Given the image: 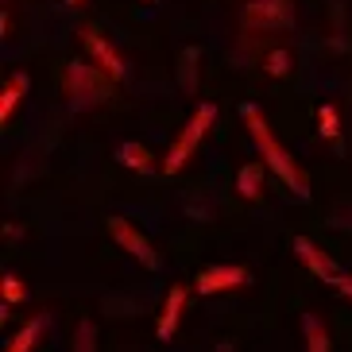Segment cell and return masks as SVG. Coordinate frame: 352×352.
I'll list each match as a JSON object with an SVG mask.
<instances>
[{
  "mask_svg": "<svg viewBox=\"0 0 352 352\" xmlns=\"http://www.w3.org/2000/svg\"><path fill=\"white\" fill-rule=\"evenodd\" d=\"M240 116H244V124H248L252 140H256V147H259V155H263V163H267V170L279 178V182L294 197H298V201H310V178H306V170H302V166L287 155V147L271 135L263 113H259L256 104H244V109H240Z\"/></svg>",
  "mask_w": 352,
  "mask_h": 352,
  "instance_id": "obj_1",
  "label": "cell"
},
{
  "mask_svg": "<svg viewBox=\"0 0 352 352\" xmlns=\"http://www.w3.org/2000/svg\"><path fill=\"white\" fill-rule=\"evenodd\" d=\"M213 120H217V104H213V101H201V104L194 109V116L186 120L182 135H178L175 144H170V151H166V159H163V170H166V175H178V170L186 166V159L194 155V147L206 140V132L213 128Z\"/></svg>",
  "mask_w": 352,
  "mask_h": 352,
  "instance_id": "obj_2",
  "label": "cell"
},
{
  "mask_svg": "<svg viewBox=\"0 0 352 352\" xmlns=\"http://www.w3.org/2000/svg\"><path fill=\"white\" fill-rule=\"evenodd\" d=\"M104 78H109V74H97L94 66H85V63L66 66V89H70V97H74V109H94L104 97V89H109Z\"/></svg>",
  "mask_w": 352,
  "mask_h": 352,
  "instance_id": "obj_3",
  "label": "cell"
},
{
  "mask_svg": "<svg viewBox=\"0 0 352 352\" xmlns=\"http://www.w3.org/2000/svg\"><path fill=\"white\" fill-rule=\"evenodd\" d=\"M240 20H244V32H252V28H263V32L294 28V4L290 0H248Z\"/></svg>",
  "mask_w": 352,
  "mask_h": 352,
  "instance_id": "obj_4",
  "label": "cell"
},
{
  "mask_svg": "<svg viewBox=\"0 0 352 352\" xmlns=\"http://www.w3.org/2000/svg\"><path fill=\"white\" fill-rule=\"evenodd\" d=\"M109 232H113V240L120 244V248L128 252V256H135L140 263H144L147 271H159L163 267V259H159V252L151 248V240L140 232V228H132L124 217H109Z\"/></svg>",
  "mask_w": 352,
  "mask_h": 352,
  "instance_id": "obj_5",
  "label": "cell"
},
{
  "mask_svg": "<svg viewBox=\"0 0 352 352\" xmlns=\"http://www.w3.org/2000/svg\"><path fill=\"white\" fill-rule=\"evenodd\" d=\"M240 287H248V271L240 263H213V267L197 271V279H194V290L201 298L221 294V290H240Z\"/></svg>",
  "mask_w": 352,
  "mask_h": 352,
  "instance_id": "obj_6",
  "label": "cell"
},
{
  "mask_svg": "<svg viewBox=\"0 0 352 352\" xmlns=\"http://www.w3.org/2000/svg\"><path fill=\"white\" fill-rule=\"evenodd\" d=\"M290 248H294V256H298L302 263H306V267H310L321 283H329V287L337 283L341 267H337V263H333V259L325 256V252H318V244H314L310 236H294V240H290Z\"/></svg>",
  "mask_w": 352,
  "mask_h": 352,
  "instance_id": "obj_7",
  "label": "cell"
},
{
  "mask_svg": "<svg viewBox=\"0 0 352 352\" xmlns=\"http://www.w3.org/2000/svg\"><path fill=\"white\" fill-rule=\"evenodd\" d=\"M82 39H85V47H89V54L101 63V74H109L113 82H120V78H124V63H120V54H116L113 47H109V43H104L101 35L94 32V28H85Z\"/></svg>",
  "mask_w": 352,
  "mask_h": 352,
  "instance_id": "obj_8",
  "label": "cell"
},
{
  "mask_svg": "<svg viewBox=\"0 0 352 352\" xmlns=\"http://www.w3.org/2000/svg\"><path fill=\"white\" fill-rule=\"evenodd\" d=\"M182 306H186V287H170V294H166L163 302V314H159V341H170L178 329V318H182Z\"/></svg>",
  "mask_w": 352,
  "mask_h": 352,
  "instance_id": "obj_9",
  "label": "cell"
},
{
  "mask_svg": "<svg viewBox=\"0 0 352 352\" xmlns=\"http://www.w3.org/2000/svg\"><path fill=\"white\" fill-rule=\"evenodd\" d=\"M47 325H51V318H47V314H35V318L28 321V325H23V329L8 341V349H4V352H32L35 341L43 337V329H47Z\"/></svg>",
  "mask_w": 352,
  "mask_h": 352,
  "instance_id": "obj_10",
  "label": "cell"
},
{
  "mask_svg": "<svg viewBox=\"0 0 352 352\" xmlns=\"http://www.w3.org/2000/svg\"><path fill=\"white\" fill-rule=\"evenodd\" d=\"M116 163H120V166H132V170H140V175L155 170V163H151V151H147L144 144H135V140H128V144L116 147Z\"/></svg>",
  "mask_w": 352,
  "mask_h": 352,
  "instance_id": "obj_11",
  "label": "cell"
},
{
  "mask_svg": "<svg viewBox=\"0 0 352 352\" xmlns=\"http://www.w3.org/2000/svg\"><path fill=\"white\" fill-rule=\"evenodd\" d=\"M263 166L267 163H244L236 175V194L248 197V201H256L259 190H263Z\"/></svg>",
  "mask_w": 352,
  "mask_h": 352,
  "instance_id": "obj_12",
  "label": "cell"
},
{
  "mask_svg": "<svg viewBox=\"0 0 352 352\" xmlns=\"http://www.w3.org/2000/svg\"><path fill=\"white\" fill-rule=\"evenodd\" d=\"M28 94V74H12L8 89L0 94V124H8L12 113H16V104H20V97Z\"/></svg>",
  "mask_w": 352,
  "mask_h": 352,
  "instance_id": "obj_13",
  "label": "cell"
},
{
  "mask_svg": "<svg viewBox=\"0 0 352 352\" xmlns=\"http://www.w3.org/2000/svg\"><path fill=\"white\" fill-rule=\"evenodd\" d=\"M302 333H306V352H329V329L318 321V314H302Z\"/></svg>",
  "mask_w": 352,
  "mask_h": 352,
  "instance_id": "obj_14",
  "label": "cell"
},
{
  "mask_svg": "<svg viewBox=\"0 0 352 352\" xmlns=\"http://www.w3.org/2000/svg\"><path fill=\"white\" fill-rule=\"evenodd\" d=\"M197 58H201V51H197V47H186V51H182L178 82H182V89H186V94H197Z\"/></svg>",
  "mask_w": 352,
  "mask_h": 352,
  "instance_id": "obj_15",
  "label": "cell"
},
{
  "mask_svg": "<svg viewBox=\"0 0 352 352\" xmlns=\"http://www.w3.org/2000/svg\"><path fill=\"white\" fill-rule=\"evenodd\" d=\"M318 124H321V135L329 144H341V120H337V104H321L318 109Z\"/></svg>",
  "mask_w": 352,
  "mask_h": 352,
  "instance_id": "obj_16",
  "label": "cell"
},
{
  "mask_svg": "<svg viewBox=\"0 0 352 352\" xmlns=\"http://www.w3.org/2000/svg\"><path fill=\"white\" fill-rule=\"evenodd\" d=\"M74 352H97V325L89 318H82L74 329Z\"/></svg>",
  "mask_w": 352,
  "mask_h": 352,
  "instance_id": "obj_17",
  "label": "cell"
},
{
  "mask_svg": "<svg viewBox=\"0 0 352 352\" xmlns=\"http://www.w3.org/2000/svg\"><path fill=\"white\" fill-rule=\"evenodd\" d=\"M0 294H4V306H12V302H16V306L28 302V287H23V279H16L12 271L0 279Z\"/></svg>",
  "mask_w": 352,
  "mask_h": 352,
  "instance_id": "obj_18",
  "label": "cell"
},
{
  "mask_svg": "<svg viewBox=\"0 0 352 352\" xmlns=\"http://www.w3.org/2000/svg\"><path fill=\"white\" fill-rule=\"evenodd\" d=\"M263 70H267L271 78H287V74H290V51H287V47L271 51L267 58H263Z\"/></svg>",
  "mask_w": 352,
  "mask_h": 352,
  "instance_id": "obj_19",
  "label": "cell"
},
{
  "mask_svg": "<svg viewBox=\"0 0 352 352\" xmlns=\"http://www.w3.org/2000/svg\"><path fill=\"white\" fill-rule=\"evenodd\" d=\"M333 290H337V294H344V298H352V275H337V283H333Z\"/></svg>",
  "mask_w": 352,
  "mask_h": 352,
  "instance_id": "obj_20",
  "label": "cell"
},
{
  "mask_svg": "<svg viewBox=\"0 0 352 352\" xmlns=\"http://www.w3.org/2000/svg\"><path fill=\"white\" fill-rule=\"evenodd\" d=\"M217 352H236V349H232V341H221V344H217Z\"/></svg>",
  "mask_w": 352,
  "mask_h": 352,
  "instance_id": "obj_21",
  "label": "cell"
},
{
  "mask_svg": "<svg viewBox=\"0 0 352 352\" xmlns=\"http://www.w3.org/2000/svg\"><path fill=\"white\" fill-rule=\"evenodd\" d=\"M63 4H82V0H63Z\"/></svg>",
  "mask_w": 352,
  "mask_h": 352,
  "instance_id": "obj_22",
  "label": "cell"
}]
</instances>
